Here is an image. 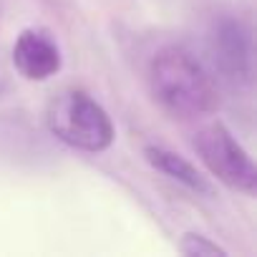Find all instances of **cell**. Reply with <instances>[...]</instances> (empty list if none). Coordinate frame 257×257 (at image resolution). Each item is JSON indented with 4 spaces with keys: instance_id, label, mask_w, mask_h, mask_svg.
Masks as SVG:
<instances>
[{
    "instance_id": "cell-1",
    "label": "cell",
    "mask_w": 257,
    "mask_h": 257,
    "mask_svg": "<svg viewBox=\"0 0 257 257\" xmlns=\"http://www.w3.org/2000/svg\"><path fill=\"white\" fill-rule=\"evenodd\" d=\"M147 83L154 103L177 121H202L219 108L214 76L182 46H164L152 56Z\"/></svg>"
},
{
    "instance_id": "cell-2",
    "label": "cell",
    "mask_w": 257,
    "mask_h": 257,
    "mask_svg": "<svg viewBox=\"0 0 257 257\" xmlns=\"http://www.w3.org/2000/svg\"><path fill=\"white\" fill-rule=\"evenodd\" d=\"M48 132L71 149L78 152H106L113 144V121L106 108L86 91H61L46 111Z\"/></svg>"
},
{
    "instance_id": "cell-3",
    "label": "cell",
    "mask_w": 257,
    "mask_h": 257,
    "mask_svg": "<svg viewBox=\"0 0 257 257\" xmlns=\"http://www.w3.org/2000/svg\"><path fill=\"white\" fill-rule=\"evenodd\" d=\"M192 147L199 162L209 169V174L217 177V182H222L232 192H239L247 197L254 194L257 189L254 162L249 159L244 147L232 137V132L224 123L212 121V123L199 126L192 137Z\"/></svg>"
},
{
    "instance_id": "cell-4",
    "label": "cell",
    "mask_w": 257,
    "mask_h": 257,
    "mask_svg": "<svg viewBox=\"0 0 257 257\" xmlns=\"http://www.w3.org/2000/svg\"><path fill=\"white\" fill-rule=\"evenodd\" d=\"M207 53L219 81L229 88H249L254 76L252 31L239 16H219L207 31Z\"/></svg>"
},
{
    "instance_id": "cell-5",
    "label": "cell",
    "mask_w": 257,
    "mask_h": 257,
    "mask_svg": "<svg viewBox=\"0 0 257 257\" xmlns=\"http://www.w3.org/2000/svg\"><path fill=\"white\" fill-rule=\"evenodd\" d=\"M61 48L48 31L26 28L13 43V66L26 81H48L61 71Z\"/></svg>"
},
{
    "instance_id": "cell-6",
    "label": "cell",
    "mask_w": 257,
    "mask_h": 257,
    "mask_svg": "<svg viewBox=\"0 0 257 257\" xmlns=\"http://www.w3.org/2000/svg\"><path fill=\"white\" fill-rule=\"evenodd\" d=\"M144 157H147V162H149L157 172L172 177L174 182L184 184L187 189L199 192V194H209V184H207V179L199 174V169H197L192 162H187L184 157H179L177 152L164 149V147H147V149H144Z\"/></svg>"
},
{
    "instance_id": "cell-7",
    "label": "cell",
    "mask_w": 257,
    "mask_h": 257,
    "mask_svg": "<svg viewBox=\"0 0 257 257\" xmlns=\"http://www.w3.org/2000/svg\"><path fill=\"white\" fill-rule=\"evenodd\" d=\"M179 252H182V254H187V257L227 254V249H224V247H219L217 242H212L209 237L197 234V232H187V234H182V239H179Z\"/></svg>"
}]
</instances>
